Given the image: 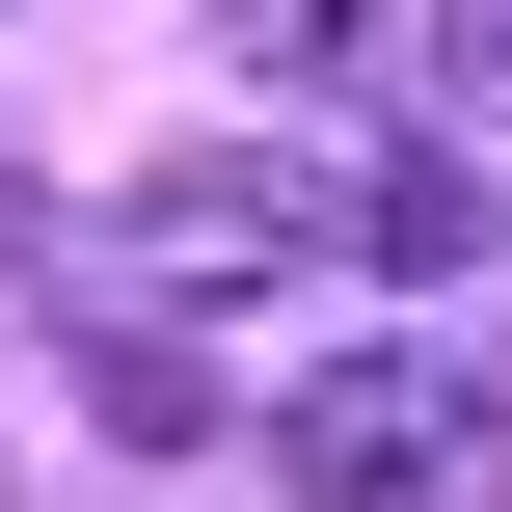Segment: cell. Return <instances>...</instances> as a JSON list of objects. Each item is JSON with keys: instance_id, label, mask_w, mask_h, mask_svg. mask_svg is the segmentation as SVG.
<instances>
[{"instance_id": "obj_1", "label": "cell", "mask_w": 512, "mask_h": 512, "mask_svg": "<svg viewBox=\"0 0 512 512\" xmlns=\"http://www.w3.org/2000/svg\"><path fill=\"white\" fill-rule=\"evenodd\" d=\"M270 459H297V512H486V486H512L486 378H432V351H351V378H297V405H270Z\"/></svg>"}, {"instance_id": "obj_2", "label": "cell", "mask_w": 512, "mask_h": 512, "mask_svg": "<svg viewBox=\"0 0 512 512\" xmlns=\"http://www.w3.org/2000/svg\"><path fill=\"white\" fill-rule=\"evenodd\" d=\"M297 243H351V189H270V162L135 189V270H189V297H243V270H297Z\"/></svg>"}, {"instance_id": "obj_3", "label": "cell", "mask_w": 512, "mask_h": 512, "mask_svg": "<svg viewBox=\"0 0 512 512\" xmlns=\"http://www.w3.org/2000/svg\"><path fill=\"white\" fill-rule=\"evenodd\" d=\"M81 405H108L135 459H189V432H216V351H162V324H81Z\"/></svg>"}, {"instance_id": "obj_4", "label": "cell", "mask_w": 512, "mask_h": 512, "mask_svg": "<svg viewBox=\"0 0 512 512\" xmlns=\"http://www.w3.org/2000/svg\"><path fill=\"white\" fill-rule=\"evenodd\" d=\"M216 54H243V81H378L405 0H216Z\"/></svg>"}, {"instance_id": "obj_5", "label": "cell", "mask_w": 512, "mask_h": 512, "mask_svg": "<svg viewBox=\"0 0 512 512\" xmlns=\"http://www.w3.org/2000/svg\"><path fill=\"white\" fill-rule=\"evenodd\" d=\"M459 243H486L459 162H378V189H351V270H459Z\"/></svg>"}, {"instance_id": "obj_6", "label": "cell", "mask_w": 512, "mask_h": 512, "mask_svg": "<svg viewBox=\"0 0 512 512\" xmlns=\"http://www.w3.org/2000/svg\"><path fill=\"white\" fill-rule=\"evenodd\" d=\"M459 54H486V81H512V0H459Z\"/></svg>"}, {"instance_id": "obj_7", "label": "cell", "mask_w": 512, "mask_h": 512, "mask_svg": "<svg viewBox=\"0 0 512 512\" xmlns=\"http://www.w3.org/2000/svg\"><path fill=\"white\" fill-rule=\"evenodd\" d=\"M0 512H27V486H0Z\"/></svg>"}]
</instances>
